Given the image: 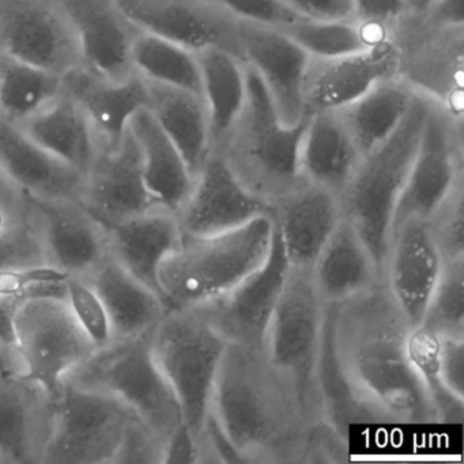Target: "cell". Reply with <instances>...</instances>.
<instances>
[{
  "instance_id": "cell-1",
  "label": "cell",
  "mask_w": 464,
  "mask_h": 464,
  "mask_svg": "<svg viewBox=\"0 0 464 464\" xmlns=\"http://www.w3.org/2000/svg\"><path fill=\"white\" fill-rule=\"evenodd\" d=\"M330 308L339 368L374 422H436L410 358L414 327L384 282Z\"/></svg>"
},
{
  "instance_id": "cell-2",
  "label": "cell",
  "mask_w": 464,
  "mask_h": 464,
  "mask_svg": "<svg viewBox=\"0 0 464 464\" xmlns=\"http://www.w3.org/2000/svg\"><path fill=\"white\" fill-rule=\"evenodd\" d=\"M210 412L246 463L300 464L309 422L265 350L227 343Z\"/></svg>"
},
{
  "instance_id": "cell-3",
  "label": "cell",
  "mask_w": 464,
  "mask_h": 464,
  "mask_svg": "<svg viewBox=\"0 0 464 464\" xmlns=\"http://www.w3.org/2000/svg\"><path fill=\"white\" fill-rule=\"evenodd\" d=\"M246 80L243 110L211 151L251 194L270 205L304 181L300 149L306 119L297 126L282 123L270 94L248 66Z\"/></svg>"
},
{
  "instance_id": "cell-4",
  "label": "cell",
  "mask_w": 464,
  "mask_h": 464,
  "mask_svg": "<svg viewBox=\"0 0 464 464\" xmlns=\"http://www.w3.org/2000/svg\"><path fill=\"white\" fill-rule=\"evenodd\" d=\"M274 222L262 216L221 235L187 236L160 266L159 284L168 308H197L235 287L267 259Z\"/></svg>"
},
{
  "instance_id": "cell-5",
  "label": "cell",
  "mask_w": 464,
  "mask_h": 464,
  "mask_svg": "<svg viewBox=\"0 0 464 464\" xmlns=\"http://www.w3.org/2000/svg\"><path fill=\"white\" fill-rule=\"evenodd\" d=\"M433 102L418 92L401 126L362 157L349 186L339 195L342 217L368 246L382 278L392 237L393 213Z\"/></svg>"
},
{
  "instance_id": "cell-6",
  "label": "cell",
  "mask_w": 464,
  "mask_h": 464,
  "mask_svg": "<svg viewBox=\"0 0 464 464\" xmlns=\"http://www.w3.org/2000/svg\"><path fill=\"white\" fill-rule=\"evenodd\" d=\"M151 335L153 331L110 342L94 350L64 379L121 399L167 444L170 434L184 422L183 412L154 360Z\"/></svg>"
},
{
  "instance_id": "cell-7",
  "label": "cell",
  "mask_w": 464,
  "mask_h": 464,
  "mask_svg": "<svg viewBox=\"0 0 464 464\" xmlns=\"http://www.w3.org/2000/svg\"><path fill=\"white\" fill-rule=\"evenodd\" d=\"M227 347V342L195 308H168L151 335L154 360L175 392L197 444L210 414Z\"/></svg>"
},
{
  "instance_id": "cell-8",
  "label": "cell",
  "mask_w": 464,
  "mask_h": 464,
  "mask_svg": "<svg viewBox=\"0 0 464 464\" xmlns=\"http://www.w3.org/2000/svg\"><path fill=\"white\" fill-rule=\"evenodd\" d=\"M325 311L311 271L290 267L268 325L265 354L297 396L309 425L323 418L317 373Z\"/></svg>"
},
{
  "instance_id": "cell-9",
  "label": "cell",
  "mask_w": 464,
  "mask_h": 464,
  "mask_svg": "<svg viewBox=\"0 0 464 464\" xmlns=\"http://www.w3.org/2000/svg\"><path fill=\"white\" fill-rule=\"evenodd\" d=\"M18 374L61 395L64 376L93 354L94 346L66 297L43 295L21 303L14 320Z\"/></svg>"
},
{
  "instance_id": "cell-10",
  "label": "cell",
  "mask_w": 464,
  "mask_h": 464,
  "mask_svg": "<svg viewBox=\"0 0 464 464\" xmlns=\"http://www.w3.org/2000/svg\"><path fill=\"white\" fill-rule=\"evenodd\" d=\"M134 415L121 399L63 379L43 464H111Z\"/></svg>"
},
{
  "instance_id": "cell-11",
  "label": "cell",
  "mask_w": 464,
  "mask_h": 464,
  "mask_svg": "<svg viewBox=\"0 0 464 464\" xmlns=\"http://www.w3.org/2000/svg\"><path fill=\"white\" fill-rule=\"evenodd\" d=\"M0 53L62 78L83 67L58 0H0Z\"/></svg>"
},
{
  "instance_id": "cell-12",
  "label": "cell",
  "mask_w": 464,
  "mask_h": 464,
  "mask_svg": "<svg viewBox=\"0 0 464 464\" xmlns=\"http://www.w3.org/2000/svg\"><path fill=\"white\" fill-rule=\"evenodd\" d=\"M290 265L274 227L267 259L235 287L197 306L227 343L265 350L266 335L284 292Z\"/></svg>"
},
{
  "instance_id": "cell-13",
  "label": "cell",
  "mask_w": 464,
  "mask_h": 464,
  "mask_svg": "<svg viewBox=\"0 0 464 464\" xmlns=\"http://www.w3.org/2000/svg\"><path fill=\"white\" fill-rule=\"evenodd\" d=\"M447 112L433 102L410 165L392 219V232L407 219H428L463 178V150Z\"/></svg>"
},
{
  "instance_id": "cell-14",
  "label": "cell",
  "mask_w": 464,
  "mask_h": 464,
  "mask_svg": "<svg viewBox=\"0 0 464 464\" xmlns=\"http://www.w3.org/2000/svg\"><path fill=\"white\" fill-rule=\"evenodd\" d=\"M138 32L189 50L221 47L240 56L238 21L214 0H115Z\"/></svg>"
},
{
  "instance_id": "cell-15",
  "label": "cell",
  "mask_w": 464,
  "mask_h": 464,
  "mask_svg": "<svg viewBox=\"0 0 464 464\" xmlns=\"http://www.w3.org/2000/svg\"><path fill=\"white\" fill-rule=\"evenodd\" d=\"M238 44L241 59L262 81L282 123L305 121L304 83L311 56L281 29L244 21H238Z\"/></svg>"
},
{
  "instance_id": "cell-16",
  "label": "cell",
  "mask_w": 464,
  "mask_h": 464,
  "mask_svg": "<svg viewBox=\"0 0 464 464\" xmlns=\"http://www.w3.org/2000/svg\"><path fill=\"white\" fill-rule=\"evenodd\" d=\"M80 202L105 229L161 206L146 187L140 148L130 129L118 148L97 150Z\"/></svg>"
},
{
  "instance_id": "cell-17",
  "label": "cell",
  "mask_w": 464,
  "mask_h": 464,
  "mask_svg": "<svg viewBox=\"0 0 464 464\" xmlns=\"http://www.w3.org/2000/svg\"><path fill=\"white\" fill-rule=\"evenodd\" d=\"M267 214V203L251 194L211 151L176 216L184 235L203 237L238 229Z\"/></svg>"
},
{
  "instance_id": "cell-18",
  "label": "cell",
  "mask_w": 464,
  "mask_h": 464,
  "mask_svg": "<svg viewBox=\"0 0 464 464\" xmlns=\"http://www.w3.org/2000/svg\"><path fill=\"white\" fill-rule=\"evenodd\" d=\"M29 199L39 219L48 267L67 278L93 273L110 254L107 229L80 200Z\"/></svg>"
},
{
  "instance_id": "cell-19",
  "label": "cell",
  "mask_w": 464,
  "mask_h": 464,
  "mask_svg": "<svg viewBox=\"0 0 464 464\" xmlns=\"http://www.w3.org/2000/svg\"><path fill=\"white\" fill-rule=\"evenodd\" d=\"M55 420V401L21 374L0 380V464H43Z\"/></svg>"
},
{
  "instance_id": "cell-20",
  "label": "cell",
  "mask_w": 464,
  "mask_h": 464,
  "mask_svg": "<svg viewBox=\"0 0 464 464\" xmlns=\"http://www.w3.org/2000/svg\"><path fill=\"white\" fill-rule=\"evenodd\" d=\"M444 268L426 219L411 218L392 232L382 282L417 328Z\"/></svg>"
},
{
  "instance_id": "cell-21",
  "label": "cell",
  "mask_w": 464,
  "mask_h": 464,
  "mask_svg": "<svg viewBox=\"0 0 464 464\" xmlns=\"http://www.w3.org/2000/svg\"><path fill=\"white\" fill-rule=\"evenodd\" d=\"M398 69V50L382 40L352 55L311 58L304 83L306 112L338 110L376 83L395 77Z\"/></svg>"
},
{
  "instance_id": "cell-22",
  "label": "cell",
  "mask_w": 464,
  "mask_h": 464,
  "mask_svg": "<svg viewBox=\"0 0 464 464\" xmlns=\"http://www.w3.org/2000/svg\"><path fill=\"white\" fill-rule=\"evenodd\" d=\"M290 267L312 270L342 219L339 198L303 181L268 205Z\"/></svg>"
},
{
  "instance_id": "cell-23",
  "label": "cell",
  "mask_w": 464,
  "mask_h": 464,
  "mask_svg": "<svg viewBox=\"0 0 464 464\" xmlns=\"http://www.w3.org/2000/svg\"><path fill=\"white\" fill-rule=\"evenodd\" d=\"M82 53L83 67L112 81L135 74L131 47L138 31L115 0H58Z\"/></svg>"
},
{
  "instance_id": "cell-24",
  "label": "cell",
  "mask_w": 464,
  "mask_h": 464,
  "mask_svg": "<svg viewBox=\"0 0 464 464\" xmlns=\"http://www.w3.org/2000/svg\"><path fill=\"white\" fill-rule=\"evenodd\" d=\"M63 86L88 116L99 149L118 148L132 116L148 108V89L138 74L112 81L81 67L63 78Z\"/></svg>"
},
{
  "instance_id": "cell-25",
  "label": "cell",
  "mask_w": 464,
  "mask_h": 464,
  "mask_svg": "<svg viewBox=\"0 0 464 464\" xmlns=\"http://www.w3.org/2000/svg\"><path fill=\"white\" fill-rule=\"evenodd\" d=\"M107 233L111 256L162 298L160 266L178 249L183 238L176 213L164 206H157L108 227Z\"/></svg>"
},
{
  "instance_id": "cell-26",
  "label": "cell",
  "mask_w": 464,
  "mask_h": 464,
  "mask_svg": "<svg viewBox=\"0 0 464 464\" xmlns=\"http://www.w3.org/2000/svg\"><path fill=\"white\" fill-rule=\"evenodd\" d=\"M0 168L29 197L80 200L85 175L31 140L17 124L0 118Z\"/></svg>"
},
{
  "instance_id": "cell-27",
  "label": "cell",
  "mask_w": 464,
  "mask_h": 464,
  "mask_svg": "<svg viewBox=\"0 0 464 464\" xmlns=\"http://www.w3.org/2000/svg\"><path fill=\"white\" fill-rule=\"evenodd\" d=\"M311 276L325 305H338L382 282L368 246L343 217L317 256Z\"/></svg>"
},
{
  "instance_id": "cell-28",
  "label": "cell",
  "mask_w": 464,
  "mask_h": 464,
  "mask_svg": "<svg viewBox=\"0 0 464 464\" xmlns=\"http://www.w3.org/2000/svg\"><path fill=\"white\" fill-rule=\"evenodd\" d=\"M362 154L334 111L309 113L300 149L301 178L339 198Z\"/></svg>"
},
{
  "instance_id": "cell-29",
  "label": "cell",
  "mask_w": 464,
  "mask_h": 464,
  "mask_svg": "<svg viewBox=\"0 0 464 464\" xmlns=\"http://www.w3.org/2000/svg\"><path fill=\"white\" fill-rule=\"evenodd\" d=\"M85 279L107 311L112 341L150 333L167 312L162 298L134 278L110 254Z\"/></svg>"
},
{
  "instance_id": "cell-30",
  "label": "cell",
  "mask_w": 464,
  "mask_h": 464,
  "mask_svg": "<svg viewBox=\"0 0 464 464\" xmlns=\"http://www.w3.org/2000/svg\"><path fill=\"white\" fill-rule=\"evenodd\" d=\"M37 145L86 176L99 150L96 134L78 102L63 91L47 107L17 124Z\"/></svg>"
},
{
  "instance_id": "cell-31",
  "label": "cell",
  "mask_w": 464,
  "mask_h": 464,
  "mask_svg": "<svg viewBox=\"0 0 464 464\" xmlns=\"http://www.w3.org/2000/svg\"><path fill=\"white\" fill-rule=\"evenodd\" d=\"M145 85L148 110L195 178L211 154L210 124L202 96L150 81H145Z\"/></svg>"
},
{
  "instance_id": "cell-32",
  "label": "cell",
  "mask_w": 464,
  "mask_h": 464,
  "mask_svg": "<svg viewBox=\"0 0 464 464\" xmlns=\"http://www.w3.org/2000/svg\"><path fill=\"white\" fill-rule=\"evenodd\" d=\"M129 129L140 148L146 187L160 205L178 213L195 180L183 156L148 108L132 116Z\"/></svg>"
},
{
  "instance_id": "cell-33",
  "label": "cell",
  "mask_w": 464,
  "mask_h": 464,
  "mask_svg": "<svg viewBox=\"0 0 464 464\" xmlns=\"http://www.w3.org/2000/svg\"><path fill=\"white\" fill-rule=\"evenodd\" d=\"M417 93L403 81L388 78L334 112L365 157L401 126Z\"/></svg>"
},
{
  "instance_id": "cell-34",
  "label": "cell",
  "mask_w": 464,
  "mask_h": 464,
  "mask_svg": "<svg viewBox=\"0 0 464 464\" xmlns=\"http://www.w3.org/2000/svg\"><path fill=\"white\" fill-rule=\"evenodd\" d=\"M200 96L210 124L211 150L224 140L243 110L246 97V66L240 56L221 47L197 51Z\"/></svg>"
},
{
  "instance_id": "cell-35",
  "label": "cell",
  "mask_w": 464,
  "mask_h": 464,
  "mask_svg": "<svg viewBox=\"0 0 464 464\" xmlns=\"http://www.w3.org/2000/svg\"><path fill=\"white\" fill-rule=\"evenodd\" d=\"M63 78L0 53V118L21 124L63 93Z\"/></svg>"
},
{
  "instance_id": "cell-36",
  "label": "cell",
  "mask_w": 464,
  "mask_h": 464,
  "mask_svg": "<svg viewBox=\"0 0 464 464\" xmlns=\"http://www.w3.org/2000/svg\"><path fill=\"white\" fill-rule=\"evenodd\" d=\"M135 74L145 81L184 89L200 96L197 53L164 37L138 32L131 47Z\"/></svg>"
},
{
  "instance_id": "cell-37",
  "label": "cell",
  "mask_w": 464,
  "mask_h": 464,
  "mask_svg": "<svg viewBox=\"0 0 464 464\" xmlns=\"http://www.w3.org/2000/svg\"><path fill=\"white\" fill-rule=\"evenodd\" d=\"M317 379H319L323 418L339 433L347 437V431L352 423H376L371 412L360 403L350 388L343 372L339 368L338 360L334 352L330 305H327V311H325Z\"/></svg>"
},
{
  "instance_id": "cell-38",
  "label": "cell",
  "mask_w": 464,
  "mask_h": 464,
  "mask_svg": "<svg viewBox=\"0 0 464 464\" xmlns=\"http://www.w3.org/2000/svg\"><path fill=\"white\" fill-rule=\"evenodd\" d=\"M372 28L354 20L317 21L297 18L284 26L290 39L295 40L311 58L330 59L352 55L380 42Z\"/></svg>"
},
{
  "instance_id": "cell-39",
  "label": "cell",
  "mask_w": 464,
  "mask_h": 464,
  "mask_svg": "<svg viewBox=\"0 0 464 464\" xmlns=\"http://www.w3.org/2000/svg\"><path fill=\"white\" fill-rule=\"evenodd\" d=\"M439 344L440 338L420 328H414L409 339L410 358L430 401L434 420L440 423H461L464 399L450 392L440 376Z\"/></svg>"
},
{
  "instance_id": "cell-40",
  "label": "cell",
  "mask_w": 464,
  "mask_h": 464,
  "mask_svg": "<svg viewBox=\"0 0 464 464\" xmlns=\"http://www.w3.org/2000/svg\"><path fill=\"white\" fill-rule=\"evenodd\" d=\"M418 328L437 338L464 339V260L444 262Z\"/></svg>"
},
{
  "instance_id": "cell-41",
  "label": "cell",
  "mask_w": 464,
  "mask_h": 464,
  "mask_svg": "<svg viewBox=\"0 0 464 464\" xmlns=\"http://www.w3.org/2000/svg\"><path fill=\"white\" fill-rule=\"evenodd\" d=\"M47 265L36 211L20 224L0 229V274Z\"/></svg>"
},
{
  "instance_id": "cell-42",
  "label": "cell",
  "mask_w": 464,
  "mask_h": 464,
  "mask_svg": "<svg viewBox=\"0 0 464 464\" xmlns=\"http://www.w3.org/2000/svg\"><path fill=\"white\" fill-rule=\"evenodd\" d=\"M426 224L444 262L464 260V180L440 203Z\"/></svg>"
},
{
  "instance_id": "cell-43",
  "label": "cell",
  "mask_w": 464,
  "mask_h": 464,
  "mask_svg": "<svg viewBox=\"0 0 464 464\" xmlns=\"http://www.w3.org/2000/svg\"><path fill=\"white\" fill-rule=\"evenodd\" d=\"M66 300L96 349L112 341L107 311L96 290L85 278L69 276L66 279Z\"/></svg>"
},
{
  "instance_id": "cell-44",
  "label": "cell",
  "mask_w": 464,
  "mask_h": 464,
  "mask_svg": "<svg viewBox=\"0 0 464 464\" xmlns=\"http://www.w3.org/2000/svg\"><path fill=\"white\" fill-rule=\"evenodd\" d=\"M165 442L134 415L111 464H164Z\"/></svg>"
},
{
  "instance_id": "cell-45",
  "label": "cell",
  "mask_w": 464,
  "mask_h": 464,
  "mask_svg": "<svg viewBox=\"0 0 464 464\" xmlns=\"http://www.w3.org/2000/svg\"><path fill=\"white\" fill-rule=\"evenodd\" d=\"M347 437L320 418L309 425L301 452L300 464H336L347 460Z\"/></svg>"
},
{
  "instance_id": "cell-46",
  "label": "cell",
  "mask_w": 464,
  "mask_h": 464,
  "mask_svg": "<svg viewBox=\"0 0 464 464\" xmlns=\"http://www.w3.org/2000/svg\"><path fill=\"white\" fill-rule=\"evenodd\" d=\"M235 20L282 29L297 20L279 0H214Z\"/></svg>"
},
{
  "instance_id": "cell-47",
  "label": "cell",
  "mask_w": 464,
  "mask_h": 464,
  "mask_svg": "<svg viewBox=\"0 0 464 464\" xmlns=\"http://www.w3.org/2000/svg\"><path fill=\"white\" fill-rule=\"evenodd\" d=\"M34 216V208L28 195L0 168V229Z\"/></svg>"
},
{
  "instance_id": "cell-48",
  "label": "cell",
  "mask_w": 464,
  "mask_h": 464,
  "mask_svg": "<svg viewBox=\"0 0 464 464\" xmlns=\"http://www.w3.org/2000/svg\"><path fill=\"white\" fill-rule=\"evenodd\" d=\"M439 371L445 387L464 399V339L440 338Z\"/></svg>"
},
{
  "instance_id": "cell-49",
  "label": "cell",
  "mask_w": 464,
  "mask_h": 464,
  "mask_svg": "<svg viewBox=\"0 0 464 464\" xmlns=\"http://www.w3.org/2000/svg\"><path fill=\"white\" fill-rule=\"evenodd\" d=\"M290 13L305 20H353L352 0H279ZM355 20V18H354Z\"/></svg>"
},
{
  "instance_id": "cell-50",
  "label": "cell",
  "mask_w": 464,
  "mask_h": 464,
  "mask_svg": "<svg viewBox=\"0 0 464 464\" xmlns=\"http://www.w3.org/2000/svg\"><path fill=\"white\" fill-rule=\"evenodd\" d=\"M354 18L366 25L380 26L406 12L404 0H352Z\"/></svg>"
},
{
  "instance_id": "cell-51",
  "label": "cell",
  "mask_w": 464,
  "mask_h": 464,
  "mask_svg": "<svg viewBox=\"0 0 464 464\" xmlns=\"http://www.w3.org/2000/svg\"><path fill=\"white\" fill-rule=\"evenodd\" d=\"M198 461V444L186 423H181L167 440L164 463L192 464Z\"/></svg>"
},
{
  "instance_id": "cell-52",
  "label": "cell",
  "mask_w": 464,
  "mask_h": 464,
  "mask_svg": "<svg viewBox=\"0 0 464 464\" xmlns=\"http://www.w3.org/2000/svg\"><path fill=\"white\" fill-rule=\"evenodd\" d=\"M463 12L464 0H436L423 15L444 28H463Z\"/></svg>"
},
{
  "instance_id": "cell-53",
  "label": "cell",
  "mask_w": 464,
  "mask_h": 464,
  "mask_svg": "<svg viewBox=\"0 0 464 464\" xmlns=\"http://www.w3.org/2000/svg\"><path fill=\"white\" fill-rule=\"evenodd\" d=\"M17 374L18 365L15 352L6 349L4 344L0 343V380L6 377L7 374Z\"/></svg>"
},
{
  "instance_id": "cell-54",
  "label": "cell",
  "mask_w": 464,
  "mask_h": 464,
  "mask_svg": "<svg viewBox=\"0 0 464 464\" xmlns=\"http://www.w3.org/2000/svg\"><path fill=\"white\" fill-rule=\"evenodd\" d=\"M436 0H404L406 12L414 13V14H425L426 10L434 4Z\"/></svg>"
}]
</instances>
